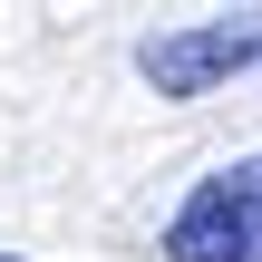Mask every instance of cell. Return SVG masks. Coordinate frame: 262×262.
I'll use <instances>...</instances> for the list:
<instances>
[{
	"label": "cell",
	"mask_w": 262,
	"mask_h": 262,
	"mask_svg": "<svg viewBox=\"0 0 262 262\" xmlns=\"http://www.w3.org/2000/svg\"><path fill=\"white\" fill-rule=\"evenodd\" d=\"M165 262H262V156H233L214 175L185 185V204L165 214Z\"/></svg>",
	"instance_id": "obj_1"
},
{
	"label": "cell",
	"mask_w": 262,
	"mask_h": 262,
	"mask_svg": "<svg viewBox=\"0 0 262 262\" xmlns=\"http://www.w3.org/2000/svg\"><path fill=\"white\" fill-rule=\"evenodd\" d=\"M262 68V10H233V19H194V29H156L136 39V78L156 97H214L224 78Z\"/></svg>",
	"instance_id": "obj_2"
},
{
	"label": "cell",
	"mask_w": 262,
	"mask_h": 262,
	"mask_svg": "<svg viewBox=\"0 0 262 262\" xmlns=\"http://www.w3.org/2000/svg\"><path fill=\"white\" fill-rule=\"evenodd\" d=\"M0 262H29V253H0Z\"/></svg>",
	"instance_id": "obj_3"
}]
</instances>
